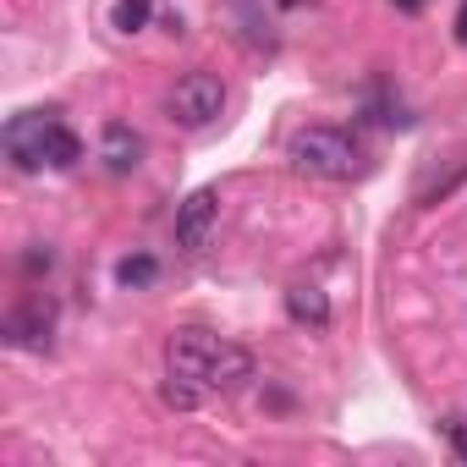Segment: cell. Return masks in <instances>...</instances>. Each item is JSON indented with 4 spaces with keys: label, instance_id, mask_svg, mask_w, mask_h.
<instances>
[{
    "label": "cell",
    "instance_id": "6da1fadb",
    "mask_svg": "<svg viewBox=\"0 0 467 467\" xmlns=\"http://www.w3.org/2000/svg\"><path fill=\"white\" fill-rule=\"evenodd\" d=\"M165 368L203 385L209 396H225V390H243L254 379V358L248 347L237 341H220L214 330H198V325H182L171 341H165Z\"/></svg>",
    "mask_w": 467,
    "mask_h": 467
},
{
    "label": "cell",
    "instance_id": "7a4b0ae2",
    "mask_svg": "<svg viewBox=\"0 0 467 467\" xmlns=\"http://www.w3.org/2000/svg\"><path fill=\"white\" fill-rule=\"evenodd\" d=\"M292 165L319 182H352V176H363V149L341 127H303L292 138Z\"/></svg>",
    "mask_w": 467,
    "mask_h": 467
},
{
    "label": "cell",
    "instance_id": "3957f363",
    "mask_svg": "<svg viewBox=\"0 0 467 467\" xmlns=\"http://www.w3.org/2000/svg\"><path fill=\"white\" fill-rule=\"evenodd\" d=\"M165 110H171L176 127L203 132V127H214L220 110H225V83H220L214 72H182L176 88L165 94Z\"/></svg>",
    "mask_w": 467,
    "mask_h": 467
},
{
    "label": "cell",
    "instance_id": "277c9868",
    "mask_svg": "<svg viewBox=\"0 0 467 467\" xmlns=\"http://www.w3.org/2000/svg\"><path fill=\"white\" fill-rule=\"evenodd\" d=\"M214 220H220V192H214V187L187 192V203L176 209V248H182V254H198V248L209 243Z\"/></svg>",
    "mask_w": 467,
    "mask_h": 467
},
{
    "label": "cell",
    "instance_id": "5b68a950",
    "mask_svg": "<svg viewBox=\"0 0 467 467\" xmlns=\"http://www.w3.org/2000/svg\"><path fill=\"white\" fill-rule=\"evenodd\" d=\"M50 330H56V308H50L45 297H28V303L12 308V319H6L12 347H28V352H45V347H50Z\"/></svg>",
    "mask_w": 467,
    "mask_h": 467
},
{
    "label": "cell",
    "instance_id": "8992f818",
    "mask_svg": "<svg viewBox=\"0 0 467 467\" xmlns=\"http://www.w3.org/2000/svg\"><path fill=\"white\" fill-rule=\"evenodd\" d=\"M45 132H50V121H45L39 110L17 116V121L6 127V154H12L17 171H39V165H45Z\"/></svg>",
    "mask_w": 467,
    "mask_h": 467
},
{
    "label": "cell",
    "instance_id": "52a82bcc",
    "mask_svg": "<svg viewBox=\"0 0 467 467\" xmlns=\"http://www.w3.org/2000/svg\"><path fill=\"white\" fill-rule=\"evenodd\" d=\"M286 314H292L297 325L325 330V325H330V297H325L314 281H297V286H286Z\"/></svg>",
    "mask_w": 467,
    "mask_h": 467
},
{
    "label": "cell",
    "instance_id": "ba28073f",
    "mask_svg": "<svg viewBox=\"0 0 467 467\" xmlns=\"http://www.w3.org/2000/svg\"><path fill=\"white\" fill-rule=\"evenodd\" d=\"M78 160H83V138H78L72 127L50 121V132H45V165H50V171H72Z\"/></svg>",
    "mask_w": 467,
    "mask_h": 467
},
{
    "label": "cell",
    "instance_id": "9c48e42d",
    "mask_svg": "<svg viewBox=\"0 0 467 467\" xmlns=\"http://www.w3.org/2000/svg\"><path fill=\"white\" fill-rule=\"evenodd\" d=\"M138 154H143V138H138L127 121H110V127H105V160H110V171H132Z\"/></svg>",
    "mask_w": 467,
    "mask_h": 467
},
{
    "label": "cell",
    "instance_id": "30bf717a",
    "mask_svg": "<svg viewBox=\"0 0 467 467\" xmlns=\"http://www.w3.org/2000/svg\"><path fill=\"white\" fill-rule=\"evenodd\" d=\"M154 270H160V265L138 254V259H121V265H116V281H121V286H149V281H154Z\"/></svg>",
    "mask_w": 467,
    "mask_h": 467
},
{
    "label": "cell",
    "instance_id": "8fae6325",
    "mask_svg": "<svg viewBox=\"0 0 467 467\" xmlns=\"http://www.w3.org/2000/svg\"><path fill=\"white\" fill-rule=\"evenodd\" d=\"M149 23V0H116V28L121 34H138Z\"/></svg>",
    "mask_w": 467,
    "mask_h": 467
},
{
    "label": "cell",
    "instance_id": "7c38bea8",
    "mask_svg": "<svg viewBox=\"0 0 467 467\" xmlns=\"http://www.w3.org/2000/svg\"><path fill=\"white\" fill-rule=\"evenodd\" d=\"M445 434H451V451H456V456H462V462H467V423H451V429H445Z\"/></svg>",
    "mask_w": 467,
    "mask_h": 467
},
{
    "label": "cell",
    "instance_id": "4fadbf2b",
    "mask_svg": "<svg viewBox=\"0 0 467 467\" xmlns=\"http://www.w3.org/2000/svg\"><path fill=\"white\" fill-rule=\"evenodd\" d=\"M456 39L467 45V0H462V12H456Z\"/></svg>",
    "mask_w": 467,
    "mask_h": 467
},
{
    "label": "cell",
    "instance_id": "5bb4252c",
    "mask_svg": "<svg viewBox=\"0 0 467 467\" xmlns=\"http://www.w3.org/2000/svg\"><path fill=\"white\" fill-rule=\"evenodd\" d=\"M390 6H401V12H418V6H423V0H390Z\"/></svg>",
    "mask_w": 467,
    "mask_h": 467
}]
</instances>
